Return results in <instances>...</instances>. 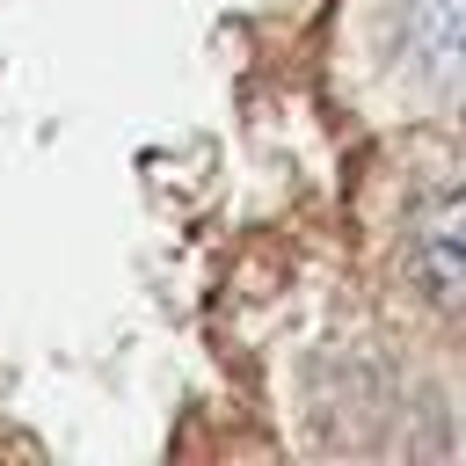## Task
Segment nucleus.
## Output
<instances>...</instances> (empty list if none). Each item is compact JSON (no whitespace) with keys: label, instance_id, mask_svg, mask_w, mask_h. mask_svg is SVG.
<instances>
[{"label":"nucleus","instance_id":"1","mask_svg":"<svg viewBox=\"0 0 466 466\" xmlns=\"http://www.w3.org/2000/svg\"><path fill=\"white\" fill-rule=\"evenodd\" d=\"M393 58L430 102H466V0H400Z\"/></svg>","mask_w":466,"mask_h":466},{"label":"nucleus","instance_id":"2","mask_svg":"<svg viewBox=\"0 0 466 466\" xmlns=\"http://www.w3.org/2000/svg\"><path fill=\"white\" fill-rule=\"evenodd\" d=\"M408 277L437 306H466V189H444L408 226Z\"/></svg>","mask_w":466,"mask_h":466}]
</instances>
